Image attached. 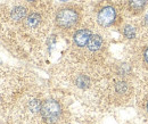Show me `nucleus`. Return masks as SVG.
<instances>
[{
  "instance_id": "1",
  "label": "nucleus",
  "mask_w": 148,
  "mask_h": 124,
  "mask_svg": "<svg viewBox=\"0 0 148 124\" xmlns=\"http://www.w3.org/2000/svg\"><path fill=\"white\" fill-rule=\"evenodd\" d=\"M82 21V10L77 5L66 3L57 8L54 16L56 29L62 32H71L75 30Z\"/></svg>"
},
{
  "instance_id": "2",
  "label": "nucleus",
  "mask_w": 148,
  "mask_h": 124,
  "mask_svg": "<svg viewBox=\"0 0 148 124\" xmlns=\"http://www.w3.org/2000/svg\"><path fill=\"white\" fill-rule=\"evenodd\" d=\"M95 13H96V21L101 27H112L121 22L119 8L110 1H104L99 3Z\"/></svg>"
},
{
  "instance_id": "3",
  "label": "nucleus",
  "mask_w": 148,
  "mask_h": 124,
  "mask_svg": "<svg viewBox=\"0 0 148 124\" xmlns=\"http://www.w3.org/2000/svg\"><path fill=\"white\" fill-rule=\"evenodd\" d=\"M131 58L137 66L148 71V36H141L132 45Z\"/></svg>"
},
{
  "instance_id": "4",
  "label": "nucleus",
  "mask_w": 148,
  "mask_h": 124,
  "mask_svg": "<svg viewBox=\"0 0 148 124\" xmlns=\"http://www.w3.org/2000/svg\"><path fill=\"white\" fill-rule=\"evenodd\" d=\"M40 113L42 119L50 124L58 122L63 116V106L55 99H48L42 103L40 107Z\"/></svg>"
},
{
  "instance_id": "5",
  "label": "nucleus",
  "mask_w": 148,
  "mask_h": 124,
  "mask_svg": "<svg viewBox=\"0 0 148 124\" xmlns=\"http://www.w3.org/2000/svg\"><path fill=\"white\" fill-rule=\"evenodd\" d=\"M112 92H113V99L115 101L123 103V101H127L132 96L133 88L125 77H122V79H117L113 83Z\"/></svg>"
},
{
  "instance_id": "6",
  "label": "nucleus",
  "mask_w": 148,
  "mask_h": 124,
  "mask_svg": "<svg viewBox=\"0 0 148 124\" xmlns=\"http://www.w3.org/2000/svg\"><path fill=\"white\" fill-rule=\"evenodd\" d=\"M92 33L89 29H79L74 32L73 34V43L74 46L79 49H83L87 47L89 39L91 38Z\"/></svg>"
},
{
  "instance_id": "7",
  "label": "nucleus",
  "mask_w": 148,
  "mask_h": 124,
  "mask_svg": "<svg viewBox=\"0 0 148 124\" xmlns=\"http://www.w3.org/2000/svg\"><path fill=\"white\" fill-rule=\"evenodd\" d=\"M86 49L90 53L97 55L104 49V40L103 38L98 34H92L91 38L88 41V45L86 47Z\"/></svg>"
},
{
  "instance_id": "8",
  "label": "nucleus",
  "mask_w": 148,
  "mask_h": 124,
  "mask_svg": "<svg viewBox=\"0 0 148 124\" xmlns=\"http://www.w3.org/2000/svg\"><path fill=\"white\" fill-rule=\"evenodd\" d=\"M147 5V0H127V8L133 16H138L144 13Z\"/></svg>"
},
{
  "instance_id": "9",
  "label": "nucleus",
  "mask_w": 148,
  "mask_h": 124,
  "mask_svg": "<svg viewBox=\"0 0 148 124\" xmlns=\"http://www.w3.org/2000/svg\"><path fill=\"white\" fill-rule=\"evenodd\" d=\"M25 23H26L27 27L34 29V27H37L38 25L41 23V16L39 14H37V13H33V14L29 15L27 17L25 18Z\"/></svg>"
},
{
  "instance_id": "10",
  "label": "nucleus",
  "mask_w": 148,
  "mask_h": 124,
  "mask_svg": "<svg viewBox=\"0 0 148 124\" xmlns=\"http://www.w3.org/2000/svg\"><path fill=\"white\" fill-rule=\"evenodd\" d=\"M138 106H139V110L143 113V115L148 119V92H145L143 97L139 99Z\"/></svg>"
},
{
  "instance_id": "11",
  "label": "nucleus",
  "mask_w": 148,
  "mask_h": 124,
  "mask_svg": "<svg viewBox=\"0 0 148 124\" xmlns=\"http://www.w3.org/2000/svg\"><path fill=\"white\" fill-rule=\"evenodd\" d=\"M25 16H26V9L24 7H16L12 12V17L15 21H21L25 18Z\"/></svg>"
},
{
  "instance_id": "12",
  "label": "nucleus",
  "mask_w": 148,
  "mask_h": 124,
  "mask_svg": "<svg viewBox=\"0 0 148 124\" xmlns=\"http://www.w3.org/2000/svg\"><path fill=\"white\" fill-rule=\"evenodd\" d=\"M123 34L128 39H133L136 34H134V27H132L131 25H125L123 27Z\"/></svg>"
},
{
  "instance_id": "13",
  "label": "nucleus",
  "mask_w": 148,
  "mask_h": 124,
  "mask_svg": "<svg viewBox=\"0 0 148 124\" xmlns=\"http://www.w3.org/2000/svg\"><path fill=\"white\" fill-rule=\"evenodd\" d=\"M26 1H29V2H34V1H37V0H26Z\"/></svg>"
},
{
  "instance_id": "14",
  "label": "nucleus",
  "mask_w": 148,
  "mask_h": 124,
  "mask_svg": "<svg viewBox=\"0 0 148 124\" xmlns=\"http://www.w3.org/2000/svg\"><path fill=\"white\" fill-rule=\"evenodd\" d=\"M60 1H69V0H60Z\"/></svg>"
}]
</instances>
